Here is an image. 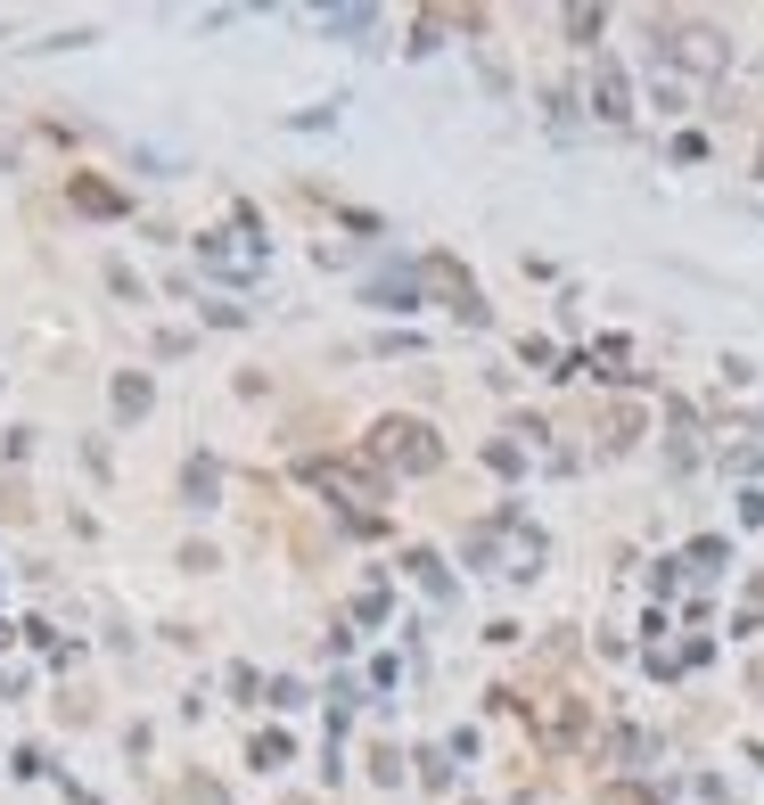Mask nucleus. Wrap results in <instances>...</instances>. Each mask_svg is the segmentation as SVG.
Here are the masks:
<instances>
[{"label":"nucleus","mask_w":764,"mask_h":805,"mask_svg":"<svg viewBox=\"0 0 764 805\" xmlns=\"http://www.w3.org/2000/svg\"><path fill=\"white\" fill-rule=\"evenodd\" d=\"M378 452H387V461H403V468H436V461H444V452H436V436L419 428V419H387V428H378Z\"/></svg>","instance_id":"1"},{"label":"nucleus","mask_w":764,"mask_h":805,"mask_svg":"<svg viewBox=\"0 0 764 805\" xmlns=\"http://www.w3.org/2000/svg\"><path fill=\"white\" fill-rule=\"evenodd\" d=\"M674 58L699 66V75H715V66H724V41H715V34H682V41H674Z\"/></svg>","instance_id":"2"},{"label":"nucleus","mask_w":764,"mask_h":805,"mask_svg":"<svg viewBox=\"0 0 764 805\" xmlns=\"http://www.w3.org/2000/svg\"><path fill=\"white\" fill-rule=\"evenodd\" d=\"M600 115H609V124H625V75H616V66H600Z\"/></svg>","instance_id":"3"},{"label":"nucleus","mask_w":764,"mask_h":805,"mask_svg":"<svg viewBox=\"0 0 764 805\" xmlns=\"http://www.w3.org/2000/svg\"><path fill=\"white\" fill-rule=\"evenodd\" d=\"M600 805H650V789H609Z\"/></svg>","instance_id":"4"}]
</instances>
